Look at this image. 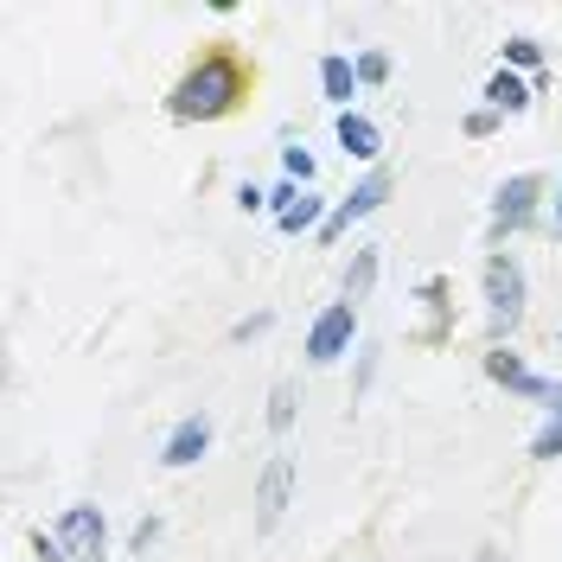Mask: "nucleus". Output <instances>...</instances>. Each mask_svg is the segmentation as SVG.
Segmentation results:
<instances>
[{
  "label": "nucleus",
  "instance_id": "obj_1",
  "mask_svg": "<svg viewBox=\"0 0 562 562\" xmlns=\"http://www.w3.org/2000/svg\"><path fill=\"white\" fill-rule=\"evenodd\" d=\"M244 97H249V65L231 45H211L179 70V83L167 90V115L173 122H224V115L244 109Z\"/></svg>",
  "mask_w": 562,
  "mask_h": 562
},
{
  "label": "nucleus",
  "instance_id": "obj_2",
  "mask_svg": "<svg viewBox=\"0 0 562 562\" xmlns=\"http://www.w3.org/2000/svg\"><path fill=\"white\" fill-rule=\"evenodd\" d=\"M480 288H486V333H492V346H512V333L525 326V301H530L525 262H518L512 249H492L486 269H480Z\"/></svg>",
  "mask_w": 562,
  "mask_h": 562
},
{
  "label": "nucleus",
  "instance_id": "obj_3",
  "mask_svg": "<svg viewBox=\"0 0 562 562\" xmlns=\"http://www.w3.org/2000/svg\"><path fill=\"white\" fill-rule=\"evenodd\" d=\"M537 205H543V179L537 173H512L498 192H492V249H505V237H518L537 224Z\"/></svg>",
  "mask_w": 562,
  "mask_h": 562
},
{
  "label": "nucleus",
  "instance_id": "obj_4",
  "mask_svg": "<svg viewBox=\"0 0 562 562\" xmlns=\"http://www.w3.org/2000/svg\"><path fill=\"white\" fill-rule=\"evenodd\" d=\"M390 192H396V173H390V167H371V173L358 179V186H351L339 205H333V217L319 224V244H339L351 224H364L371 211H384V205H390Z\"/></svg>",
  "mask_w": 562,
  "mask_h": 562
},
{
  "label": "nucleus",
  "instance_id": "obj_5",
  "mask_svg": "<svg viewBox=\"0 0 562 562\" xmlns=\"http://www.w3.org/2000/svg\"><path fill=\"white\" fill-rule=\"evenodd\" d=\"M480 371H486L492 384H505L512 396H525V403L562 409V384H557V378H537V371H530V364H525V358H518L512 346H492L486 358H480Z\"/></svg>",
  "mask_w": 562,
  "mask_h": 562
},
{
  "label": "nucleus",
  "instance_id": "obj_6",
  "mask_svg": "<svg viewBox=\"0 0 562 562\" xmlns=\"http://www.w3.org/2000/svg\"><path fill=\"white\" fill-rule=\"evenodd\" d=\"M351 346H358V307H351V301H333V307H319V314H314L307 346H301V351H307V364L326 371V364H339Z\"/></svg>",
  "mask_w": 562,
  "mask_h": 562
},
{
  "label": "nucleus",
  "instance_id": "obj_7",
  "mask_svg": "<svg viewBox=\"0 0 562 562\" xmlns=\"http://www.w3.org/2000/svg\"><path fill=\"white\" fill-rule=\"evenodd\" d=\"M58 543H65L70 562H109L103 505H65V512H58Z\"/></svg>",
  "mask_w": 562,
  "mask_h": 562
},
{
  "label": "nucleus",
  "instance_id": "obj_8",
  "mask_svg": "<svg viewBox=\"0 0 562 562\" xmlns=\"http://www.w3.org/2000/svg\"><path fill=\"white\" fill-rule=\"evenodd\" d=\"M288 505H294V454H269L256 480V537H269L288 518Z\"/></svg>",
  "mask_w": 562,
  "mask_h": 562
},
{
  "label": "nucleus",
  "instance_id": "obj_9",
  "mask_svg": "<svg viewBox=\"0 0 562 562\" xmlns=\"http://www.w3.org/2000/svg\"><path fill=\"white\" fill-rule=\"evenodd\" d=\"M211 454V416L199 409V416H179L173 428H167V441H160V467L167 473H186V467H199V460Z\"/></svg>",
  "mask_w": 562,
  "mask_h": 562
},
{
  "label": "nucleus",
  "instance_id": "obj_10",
  "mask_svg": "<svg viewBox=\"0 0 562 562\" xmlns=\"http://www.w3.org/2000/svg\"><path fill=\"white\" fill-rule=\"evenodd\" d=\"M333 135H339V147H346V160H364V167H384V128H378L371 115H358V109H346Z\"/></svg>",
  "mask_w": 562,
  "mask_h": 562
},
{
  "label": "nucleus",
  "instance_id": "obj_11",
  "mask_svg": "<svg viewBox=\"0 0 562 562\" xmlns=\"http://www.w3.org/2000/svg\"><path fill=\"white\" fill-rule=\"evenodd\" d=\"M480 97H486V109L492 115H525L530 103H537V83H530V77H518V70H492L486 77V90H480Z\"/></svg>",
  "mask_w": 562,
  "mask_h": 562
},
{
  "label": "nucleus",
  "instance_id": "obj_12",
  "mask_svg": "<svg viewBox=\"0 0 562 562\" xmlns=\"http://www.w3.org/2000/svg\"><path fill=\"white\" fill-rule=\"evenodd\" d=\"M358 90H364V83H358V65H351L346 52H326V58H319V97L346 115Z\"/></svg>",
  "mask_w": 562,
  "mask_h": 562
},
{
  "label": "nucleus",
  "instance_id": "obj_13",
  "mask_svg": "<svg viewBox=\"0 0 562 562\" xmlns=\"http://www.w3.org/2000/svg\"><path fill=\"white\" fill-rule=\"evenodd\" d=\"M378 249H351V262H346V276H339V301H351V307H364L371 301V288H378Z\"/></svg>",
  "mask_w": 562,
  "mask_h": 562
},
{
  "label": "nucleus",
  "instance_id": "obj_14",
  "mask_svg": "<svg viewBox=\"0 0 562 562\" xmlns=\"http://www.w3.org/2000/svg\"><path fill=\"white\" fill-rule=\"evenodd\" d=\"M543 58H550V52H543V38H530V33H512L505 45H498V65L518 70V77H525V70H537V77H543Z\"/></svg>",
  "mask_w": 562,
  "mask_h": 562
},
{
  "label": "nucleus",
  "instance_id": "obj_15",
  "mask_svg": "<svg viewBox=\"0 0 562 562\" xmlns=\"http://www.w3.org/2000/svg\"><path fill=\"white\" fill-rule=\"evenodd\" d=\"M326 217H333V205H326V199H319L314 186H307V192H301V205L288 211V217H281L276 231H281V237H301V231H319Z\"/></svg>",
  "mask_w": 562,
  "mask_h": 562
},
{
  "label": "nucleus",
  "instance_id": "obj_16",
  "mask_svg": "<svg viewBox=\"0 0 562 562\" xmlns=\"http://www.w3.org/2000/svg\"><path fill=\"white\" fill-rule=\"evenodd\" d=\"M281 173L294 179V186H314L319 160H314V154H307V147H301V140H288V147H281Z\"/></svg>",
  "mask_w": 562,
  "mask_h": 562
},
{
  "label": "nucleus",
  "instance_id": "obj_17",
  "mask_svg": "<svg viewBox=\"0 0 562 562\" xmlns=\"http://www.w3.org/2000/svg\"><path fill=\"white\" fill-rule=\"evenodd\" d=\"M557 454H562V409H550L543 428L530 435V460H557Z\"/></svg>",
  "mask_w": 562,
  "mask_h": 562
},
{
  "label": "nucleus",
  "instance_id": "obj_18",
  "mask_svg": "<svg viewBox=\"0 0 562 562\" xmlns=\"http://www.w3.org/2000/svg\"><path fill=\"white\" fill-rule=\"evenodd\" d=\"M294 428V384L281 378L276 390H269V435H288Z\"/></svg>",
  "mask_w": 562,
  "mask_h": 562
},
{
  "label": "nucleus",
  "instance_id": "obj_19",
  "mask_svg": "<svg viewBox=\"0 0 562 562\" xmlns=\"http://www.w3.org/2000/svg\"><path fill=\"white\" fill-rule=\"evenodd\" d=\"M422 301H428V314H435V333H428V339H448V281L428 276L422 281Z\"/></svg>",
  "mask_w": 562,
  "mask_h": 562
},
{
  "label": "nucleus",
  "instance_id": "obj_20",
  "mask_svg": "<svg viewBox=\"0 0 562 562\" xmlns=\"http://www.w3.org/2000/svg\"><path fill=\"white\" fill-rule=\"evenodd\" d=\"M351 65H358V83H364V90H384L390 83V52H358Z\"/></svg>",
  "mask_w": 562,
  "mask_h": 562
},
{
  "label": "nucleus",
  "instance_id": "obj_21",
  "mask_svg": "<svg viewBox=\"0 0 562 562\" xmlns=\"http://www.w3.org/2000/svg\"><path fill=\"white\" fill-rule=\"evenodd\" d=\"M378 358H384V346H358V371H351V390H358V396L378 384Z\"/></svg>",
  "mask_w": 562,
  "mask_h": 562
},
{
  "label": "nucleus",
  "instance_id": "obj_22",
  "mask_svg": "<svg viewBox=\"0 0 562 562\" xmlns=\"http://www.w3.org/2000/svg\"><path fill=\"white\" fill-rule=\"evenodd\" d=\"M301 192H307V186H294V179H281L276 192H269V217H276V224H281V217H288V211L301 205Z\"/></svg>",
  "mask_w": 562,
  "mask_h": 562
},
{
  "label": "nucleus",
  "instance_id": "obj_23",
  "mask_svg": "<svg viewBox=\"0 0 562 562\" xmlns=\"http://www.w3.org/2000/svg\"><path fill=\"white\" fill-rule=\"evenodd\" d=\"M460 128H467V135H473V140H486V135H498V128H505V115H492V109L480 103V109H473V115H467V122H460Z\"/></svg>",
  "mask_w": 562,
  "mask_h": 562
},
{
  "label": "nucleus",
  "instance_id": "obj_24",
  "mask_svg": "<svg viewBox=\"0 0 562 562\" xmlns=\"http://www.w3.org/2000/svg\"><path fill=\"white\" fill-rule=\"evenodd\" d=\"M269 326H276V314H269V307H262V314L237 319V326H231V339H237V346H244V339H262V333H269Z\"/></svg>",
  "mask_w": 562,
  "mask_h": 562
},
{
  "label": "nucleus",
  "instance_id": "obj_25",
  "mask_svg": "<svg viewBox=\"0 0 562 562\" xmlns=\"http://www.w3.org/2000/svg\"><path fill=\"white\" fill-rule=\"evenodd\" d=\"M33 550H38V562H70L65 543H58V530H33Z\"/></svg>",
  "mask_w": 562,
  "mask_h": 562
},
{
  "label": "nucleus",
  "instance_id": "obj_26",
  "mask_svg": "<svg viewBox=\"0 0 562 562\" xmlns=\"http://www.w3.org/2000/svg\"><path fill=\"white\" fill-rule=\"evenodd\" d=\"M154 537H160V518H140L135 537H128V550H135V557H147V543H154Z\"/></svg>",
  "mask_w": 562,
  "mask_h": 562
},
{
  "label": "nucleus",
  "instance_id": "obj_27",
  "mask_svg": "<svg viewBox=\"0 0 562 562\" xmlns=\"http://www.w3.org/2000/svg\"><path fill=\"white\" fill-rule=\"evenodd\" d=\"M237 211H269V192L262 186H237Z\"/></svg>",
  "mask_w": 562,
  "mask_h": 562
},
{
  "label": "nucleus",
  "instance_id": "obj_28",
  "mask_svg": "<svg viewBox=\"0 0 562 562\" xmlns=\"http://www.w3.org/2000/svg\"><path fill=\"white\" fill-rule=\"evenodd\" d=\"M550 224H557V237H562V192H557V211H550Z\"/></svg>",
  "mask_w": 562,
  "mask_h": 562
}]
</instances>
